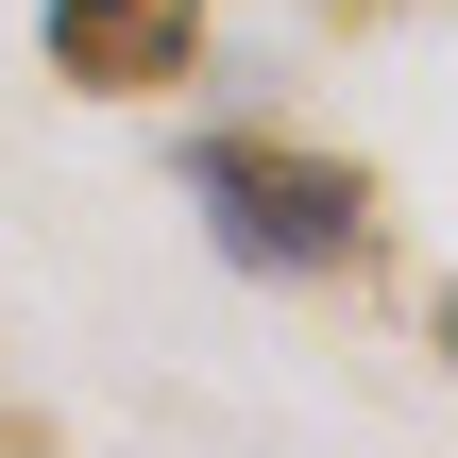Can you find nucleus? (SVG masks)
Instances as JSON below:
<instances>
[{"label": "nucleus", "mask_w": 458, "mask_h": 458, "mask_svg": "<svg viewBox=\"0 0 458 458\" xmlns=\"http://www.w3.org/2000/svg\"><path fill=\"white\" fill-rule=\"evenodd\" d=\"M187 204H204V238L238 255V272H272V289H340V272H374V170L357 153H306V136H187Z\"/></svg>", "instance_id": "obj_1"}, {"label": "nucleus", "mask_w": 458, "mask_h": 458, "mask_svg": "<svg viewBox=\"0 0 458 458\" xmlns=\"http://www.w3.org/2000/svg\"><path fill=\"white\" fill-rule=\"evenodd\" d=\"M34 51H51L85 102H170V85L204 68V0H51Z\"/></svg>", "instance_id": "obj_2"}]
</instances>
